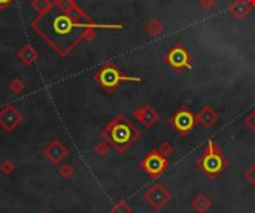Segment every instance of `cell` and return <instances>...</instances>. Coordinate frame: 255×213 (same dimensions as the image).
Instances as JSON below:
<instances>
[{
	"label": "cell",
	"mask_w": 255,
	"mask_h": 213,
	"mask_svg": "<svg viewBox=\"0 0 255 213\" xmlns=\"http://www.w3.org/2000/svg\"><path fill=\"white\" fill-rule=\"evenodd\" d=\"M170 124H172V127H173L181 136L185 137V136H188L190 131L194 128V125H196V116H194V113H193L187 106H182V107H179V109L173 113Z\"/></svg>",
	"instance_id": "5"
},
{
	"label": "cell",
	"mask_w": 255,
	"mask_h": 213,
	"mask_svg": "<svg viewBox=\"0 0 255 213\" xmlns=\"http://www.w3.org/2000/svg\"><path fill=\"white\" fill-rule=\"evenodd\" d=\"M197 167L209 178V179H215L217 176H220L226 167H227V160L224 158L221 149L217 146L215 140H209L205 149V154L200 157V160L197 161Z\"/></svg>",
	"instance_id": "2"
},
{
	"label": "cell",
	"mask_w": 255,
	"mask_h": 213,
	"mask_svg": "<svg viewBox=\"0 0 255 213\" xmlns=\"http://www.w3.org/2000/svg\"><path fill=\"white\" fill-rule=\"evenodd\" d=\"M212 208V200L205 196V194H199L193 199V209L197 213H206L211 211Z\"/></svg>",
	"instance_id": "12"
},
{
	"label": "cell",
	"mask_w": 255,
	"mask_h": 213,
	"mask_svg": "<svg viewBox=\"0 0 255 213\" xmlns=\"http://www.w3.org/2000/svg\"><path fill=\"white\" fill-rule=\"evenodd\" d=\"M13 0H0V7H6L12 3Z\"/></svg>",
	"instance_id": "19"
},
{
	"label": "cell",
	"mask_w": 255,
	"mask_h": 213,
	"mask_svg": "<svg viewBox=\"0 0 255 213\" xmlns=\"http://www.w3.org/2000/svg\"><path fill=\"white\" fill-rule=\"evenodd\" d=\"M139 136V130L126 116H117L105 130V137L118 152H126Z\"/></svg>",
	"instance_id": "1"
},
{
	"label": "cell",
	"mask_w": 255,
	"mask_h": 213,
	"mask_svg": "<svg viewBox=\"0 0 255 213\" xmlns=\"http://www.w3.org/2000/svg\"><path fill=\"white\" fill-rule=\"evenodd\" d=\"M244 176H245L247 182H248V184H250L251 187H255V164L250 166V167H248V169L245 170Z\"/></svg>",
	"instance_id": "14"
},
{
	"label": "cell",
	"mask_w": 255,
	"mask_h": 213,
	"mask_svg": "<svg viewBox=\"0 0 255 213\" xmlns=\"http://www.w3.org/2000/svg\"><path fill=\"white\" fill-rule=\"evenodd\" d=\"M146 31L152 36V37H157V36H160L161 33H163V25H161V22L158 21V19H151L148 24H146Z\"/></svg>",
	"instance_id": "13"
},
{
	"label": "cell",
	"mask_w": 255,
	"mask_h": 213,
	"mask_svg": "<svg viewBox=\"0 0 255 213\" xmlns=\"http://www.w3.org/2000/svg\"><path fill=\"white\" fill-rule=\"evenodd\" d=\"M248 1H250V3H251L253 6H255V0H248Z\"/></svg>",
	"instance_id": "20"
},
{
	"label": "cell",
	"mask_w": 255,
	"mask_h": 213,
	"mask_svg": "<svg viewBox=\"0 0 255 213\" xmlns=\"http://www.w3.org/2000/svg\"><path fill=\"white\" fill-rule=\"evenodd\" d=\"M51 27H52V30H54L55 34H60L61 37H64L67 34H72L75 28H79V27H93V24H78L69 15L61 13V15H57V16L52 18Z\"/></svg>",
	"instance_id": "8"
},
{
	"label": "cell",
	"mask_w": 255,
	"mask_h": 213,
	"mask_svg": "<svg viewBox=\"0 0 255 213\" xmlns=\"http://www.w3.org/2000/svg\"><path fill=\"white\" fill-rule=\"evenodd\" d=\"M218 121V112L212 106H203L196 115V124H199L203 130L211 128Z\"/></svg>",
	"instance_id": "10"
},
{
	"label": "cell",
	"mask_w": 255,
	"mask_h": 213,
	"mask_svg": "<svg viewBox=\"0 0 255 213\" xmlns=\"http://www.w3.org/2000/svg\"><path fill=\"white\" fill-rule=\"evenodd\" d=\"M200 4L206 9V10H212L217 4V0H200Z\"/></svg>",
	"instance_id": "18"
},
{
	"label": "cell",
	"mask_w": 255,
	"mask_h": 213,
	"mask_svg": "<svg viewBox=\"0 0 255 213\" xmlns=\"http://www.w3.org/2000/svg\"><path fill=\"white\" fill-rule=\"evenodd\" d=\"M145 200L146 203L154 208L155 211L163 209L164 206H167V203L172 200V193L160 182H155L154 185H151L146 193H145Z\"/></svg>",
	"instance_id": "6"
},
{
	"label": "cell",
	"mask_w": 255,
	"mask_h": 213,
	"mask_svg": "<svg viewBox=\"0 0 255 213\" xmlns=\"http://www.w3.org/2000/svg\"><path fill=\"white\" fill-rule=\"evenodd\" d=\"M114 213H131V208L126 202H118V205L114 208Z\"/></svg>",
	"instance_id": "17"
},
{
	"label": "cell",
	"mask_w": 255,
	"mask_h": 213,
	"mask_svg": "<svg viewBox=\"0 0 255 213\" xmlns=\"http://www.w3.org/2000/svg\"><path fill=\"white\" fill-rule=\"evenodd\" d=\"M140 166L148 176H151L152 179H158L169 169V161L157 149H154L142 160Z\"/></svg>",
	"instance_id": "4"
},
{
	"label": "cell",
	"mask_w": 255,
	"mask_h": 213,
	"mask_svg": "<svg viewBox=\"0 0 255 213\" xmlns=\"http://www.w3.org/2000/svg\"><path fill=\"white\" fill-rule=\"evenodd\" d=\"M94 78L106 91H114L123 82H140L142 81L137 76H126V75H123L121 70L112 61H109L103 67H100L96 72Z\"/></svg>",
	"instance_id": "3"
},
{
	"label": "cell",
	"mask_w": 255,
	"mask_h": 213,
	"mask_svg": "<svg viewBox=\"0 0 255 213\" xmlns=\"http://www.w3.org/2000/svg\"><path fill=\"white\" fill-rule=\"evenodd\" d=\"M244 122H245V125H247L248 128H251L253 133H255V109H253V110L247 115V118L244 119Z\"/></svg>",
	"instance_id": "15"
},
{
	"label": "cell",
	"mask_w": 255,
	"mask_h": 213,
	"mask_svg": "<svg viewBox=\"0 0 255 213\" xmlns=\"http://www.w3.org/2000/svg\"><path fill=\"white\" fill-rule=\"evenodd\" d=\"M164 61L175 70H190L191 66V55L188 54V51L181 46V45H175L172 49L167 51V54L164 55Z\"/></svg>",
	"instance_id": "7"
},
{
	"label": "cell",
	"mask_w": 255,
	"mask_h": 213,
	"mask_svg": "<svg viewBox=\"0 0 255 213\" xmlns=\"http://www.w3.org/2000/svg\"><path fill=\"white\" fill-rule=\"evenodd\" d=\"M251 9H253V4L248 1V0H235L229 10H230V15L235 16L236 19H244L247 18L250 13H251Z\"/></svg>",
	"instance_id": "11"
},
{
	"label": "cell",
	"mask_w": 255,
	"mask_h": 213,
	"mask_svg": "<svg viewBox=\"0 0 255 213\" xmlns=\"http://www.w3.org/2000/svg\"><path fill=\"white\" fill-rule=\"evenodd\" d=\"M133 116L145 127V128H152L158 119H160V113L152 107V106H139L134 112Z\"/></svg>",
	"instance_id": "9"
},
{
	"label": "cell",
	"mask_w": 255,
	"mask_h": 213,
	"mask_svg": "<svg viewBox=\"0 0 255 213\" xmlns=\"http://www.w3.org/2000/svg\"><path fill=\"white\" fill-rule=\"evenodd\" d=\"M157 151L163 155V157H170L172 155V152H173V148H172V145L170 143H161L158 148H157Z\"/></svg>",
	"instance_id": "16"
}]
</instances>
